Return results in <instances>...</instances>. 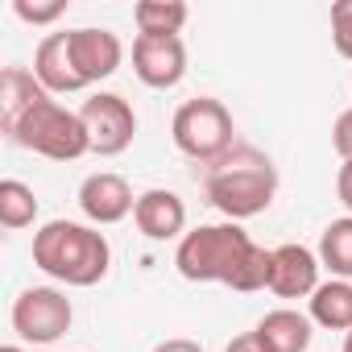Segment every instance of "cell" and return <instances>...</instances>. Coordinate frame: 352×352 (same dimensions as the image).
<instances>
[{
    "instance_id": "cell-8",
    "label": "cell",
    "mask_w": 352,
    "mask_h": 352,
    "mask_svg": "<svg viewBox=\"0 0 352 352\" xmlns=\"http://www.w3.org/2000/svg\"><path fill=\"white\" fill-rule=\"evenodd\" d=\"M133 75L153 91L179 87L183 75H187L183 38H145V34H137V42H133Z\"/></svg>"
},
{
    "instance_id": "cell-9",
    "label": "cell",
    "mask_w": 352,
    "mask_h": 352,
    "mask_svg": "<svg viewBox=\"0 0 352 352\" xmlns=\"http://www.w3.org/2000/svg\"><path fill=\"white\" fill-rule=\"evenodd\" d=\"M79 208L91 224H120L137 199H133V187L112 170H100V174H87L83 187H79Z\"/></svg>"
},
{
    "instance_id": "cell-5",
    "label": "cell",
    "mask_w": 352,
    "mask_h": 352,
    "mask_svg": "<svg viewBox=\"0 0 352 352\" xmlns=\"http://www.w3.org/2000/svg\"><path fill=\"white\" fill-rule=\"evenodd\" d=\"M232 133H236L232 112L216 96L187 100L179 112H174V120H170V137H174V145H179V153H187L195 162H212V166L220 157H228Z\"/></svg>"
},
{
    "instance_id": "cell-12",
    "label": "cell",
    "mask_w": 352,
    "mask_h": 352,
    "mask_svg": "<svg viewBox=\"0 0 352 352\" xmlns=\"http://www.w3.org/2000/svg\"><path fill=\"white\" fill-rule=\"evenodd\" d=\"M34 79L50 91V96H71V91H83V75L75 71V58H71V34H46L34 50Z\"/></svg>"
},
{
    "instance_id": "cell-25",
    "label": "cell",
    "mask_w": 352,
    "mask_h": 352,
    "mask_svg": "<svg viewBox=\"0 0 352 352\" xmlns=\"http://www.w3.org/2000/svg\"><path fill=\"white\" fill-rule=\"evenodd\" d=\"M0 352H30V348H21V344H5ZM34 352H38V348H34Z\"/></svg>"
},
{
    "instance_id": "cell-14",
    "label": "cell",
    "mask_w": 352,
    "mask_h": 352,
    "mask_svg": "<svg viewBox=\"0 0 352 352\" xmlns=\"http://www.w3.org/2000/svg\"><path fill=\"white\" fill-rule=\"evenodd\" d=\"M270 352H307L311 348V315H298L290 307H278L270 315H261V323L253 327Z\"/></svg>"
},
{
    "instance_id": "cell-4",
    "label": "cell",
    "mask_w": 352,
    "mask_h": 352,
    "mask_svg": "<svg viewBox=\"0 0 352 352\" xmlns=\"http://www.w3.org/2000/svg\"><path fill=\"white\" fill-rule=\"evenodd\" d=\"M274 195H278V170L257 149H236L220 157L208 174V199L232 224L261 216L274 204Z\"/></svg>"
},
{
    "instance_id": "cell-20",
    "label": "cell",
    "mask_w": 352,
    "mask_h": 352,
    "mask_svg": "<svg viewBox=\"0 0 352 352\" xmlns=\"http://www.w3.org/2000/svg\"><path fill=\"white\" fill-rule=\"evenodd\" d=\"M13 13L25 25H54L67 13V0H54V5H30V0H13Z\"/></svg>"
},
{
    "instance_id": "cell-2",
    "label": "cell",
    "mask_w": 352,
    "mask_h": 352,
    "mask_svg": "<svg viewBox=\"0 0 352 352\" xmlns=\"http://www.w3.org/2000/svg\"><path fill=\"white\" fill-rule=\"evenodd\" d=\"M34 265L67 286H96L104 282L112 265V249L104 232L75 224V220H50L34 232Z\"/></svg>"
},
{
    "instance_id": "cell-13",
    "label": "cell",
    "mask_w": 352,
    "mask_h": 352,
    "mask_svg": "<svg viewBox=\"0 0 352 352\" xmlns=\"http://www.w3.org/2000/svg\"><path fill=\"white\" fill-rule=\"evenodd\" d=\"M133 220H137L141 236H149V241H174V236L183 241V236H187V232H183V228H187V204L174 195V191H162V187L137 195Z\"/></svg>"
},
{
    "instance_id": "cell-6",
    "label": "cell",
    "mask_w": 352,
    "mask_h": 352,
    "mask_svg": "<svg viewBox=\"0 0 352 352\" xmlns=\"http://www.w3.org/2000/svg\"><path fill=\"white\" fill-rule=\"evenodd\" d=\"M71 319H75L71 298L54 286H30L13 302V331L34 348H46V344L63 340L71 331Z\"/></svg>"
},
{
    "instance_id": "cell-21",
    "label": "cell",
    "mask_w": 352,
    "mask_h": 352,
    "mask_svg": "<svg viewBox=\"0 0 352 352\" xmlns=\"http://www.w3.org/2000/svg\"><path fill=\"white\" fill-rule=\"evenodd\" d=\"M331 145H336V153H340L344 162H352V108L336 116V124H331Z\"/></svg>"
},
{
    "instance_id": "cell-1",
    "label": "cell",
    "mask_w": 352,
    "mask_h": 352,
    "mask_svg": "<svg viewBox=\"0 0 352 352\" xmlns=\"http://www.w3.org/2000/svg\"><path fill=\"white\" fill-rule=\"evenodd\" d=\"M174 265L187 282H224L241 294H253V290H270L274 249L253 245V236L232 220L199 224L179 241Z\"/></svg>"
},
{
    "instance_id": "cell-10",
    "label": "cell",
    "mask_w": 352,
    "mask_h": 352,
    "mask_svg": "<svg viewBox=\"0 0 352 352\" xmlns=\"http://www.w3.org/2000/svg\"><path fill=\"white\" fill-rule=\"evenodd\" d=\"M71 58H75V71L83 75V83L91 87V83L116 75V67L124 58V46L112 30L83 25V30H71Z\"/></svg>"
},
{
    "instance_id": "cell-15",
    "label": "cell",
    "mask_w": 352,
    "mask_h": 352,
    "mask_svg": "<svg viewBox=\"0 0 352 352\" xmlns=\"http://www.w3.org/2000/svg\"><path fill=\"white\" fill-rule=\"evenodd\" d=\"M311 323L348 336L352 331V282H344V278L319 282V290L311 294Z\"/></svg>"
},
{
    "instance_id": "cell-17",
    "label": "cell",
    "mask_w": 352,
    "mask_h": 352,
    "mask_svg": "<svg viewBox=\"0 0 352 352\" xmlns=\"http://www.w3.org/2000/svg\"><path fill=\"white\" fill-rule=\"evenodd\" d=\"M319 265L331 270V278L352 282V216H340L319 236Z\"/></svg>"
},
{
    "instance_id": "cell-24",
    "label": "cell",
    "mask_w": 352,
    "mask_h": 352,
    "mask_svg": "<svg viewBox=\"0 0 352 352\" xmlns=\"http://www.w3.org/2000/svg\"><path fill=\"white\" fill-rule=\"evenodd\" d=\"M153 352H204V344H195V340H183V336H174V340H162Z\"/></svg>"
},
{
    "instance_id": "cell-11",
    "label": "cell",
    "mask_w": 352,
    "mask_h": 352,
    "mask_svg": "<svg viewBox=\"0 0 352 352\" xmlns=\"http://www.w3.org/2000/svg\"><path fill=\"white\" fill-rule=\"evenodd\" d=\"M270 290L278 298H307L319 290V253L302 245H278L270 265Z\"/></svg>"
},
{
    "instance_id": "cell-23",
    "label": "cell",
    "mask_w": 352,
    "mask_h": 352,
    "mask_svg": "<svg viewBox=\"0 0 352 352\" xmlns=\"http://www.w3.org/2000/svg\"><path fill=\"white\" fill-rule=\"evenodd\" d=\"M228 352H270V348H265V340H261L257 331H245V336H236V340L228 344Z\"/></svg>"
},
{
    "instance_id": "cell-7",
    "label": "cell",
    "mask_w": 352,
    "mask_h": 352,
    "mask_svg": "<svg viewBox=\"0 0 352 352\" xmlns=\"http://www.w3.org/2000/svg\"><path fill=\"white\" fill-rule=\"evenodd\" d=\"M83 124H87V137H91V153L100 157H116L133 145V133H137V112L124 96L116 91H100L91 100H83L79 108Z\"/></svg>"
},
{
    "instance_id": "cell-26",
    "label": "cell",
    "mask_w": 352,
    "mask_h": 352,
    "mask_svg": "<svg viewBox=\"0 0 352 352\" xmlns=\"http://www.w3.org/2000/svg\"><path fill=\"white\" fill-rule=\"evenodd\" d=\"M340 352H352V331L344 336V348H340Z\"/></svg>"
},
{
    "instance_id": "cell-3",
    "label": "cell",
    "mask_w": 352,
    "mask_h": 352,
    "mask_svg": "<svg viewBox=\"0 0 352 352\" xmlns=\"http://www.w3.org/2000/svg\"><path fill=\"white\" fill-rule=\"evenodd\" d=\"M0 124H5V133L21 149H34L50 162H75V157L91 153V137H87L83 116L63 108L50 91L34 96L17 116H5Z\"/></svg>"
},
{
    "instance_id": "cell-16",
    "label": "cell",
    "mask_w": 352,
    "mask_h": 352,
    "mask_svg": "<svg viewBox=\"0 0 352 352\" xmlns=\"http://www.w3.org/2000/svg\"><path fill=\"white\" fill-rule=\"evenodd\" d=\"M187 17H191V9L183 0H141L133 9V21L145 38H179Z\"/></svg>"
},
{
    "instance_id": "cell-19",
    "label": "cell",
    "mask_w": 352,
    "mask_h": 352,
    "mask_svg": "<svg viewBox=\"0 0 352 352\" xmlns=\"http://www.w3.org/2000/svg\"><path fill=\"white\" fill-rule=\"evenodd\" d=\"M331 42L352 63V0H336L331 5Z\"/></svg>"
},
{
    "instance_id": "cell-18",
    "label": "cell",
    "mask_w": 352,
    "mask_h": 352,
    "mask_svg": "<svg viewBox=\"0 0 352 352\" xmlns=\"http://www.w3.org/2000/svg\"><path fill=\"white\" fill-rule=\"evenodd\" d=\"M34 220H38V195L25 183L5 179L0 183V224L9 232H17V228H30Z\"/></svg>"
},
{
    "instance_id": "cell-22",
    "label": "cell",
    "mask_w": 352,
    "mask_h": 352,
    "mask_svg": "<svg viewBox=\"0 0 352 352\" xmlns=\"http://www.w3.org/2000/svg\"><path fill=\"white\" fill-rule=\"evenodd\" d=\"M336 195H340V204L348 208V216H352V162H340V174H336Z\"/></svg>"
}]
</instances>
